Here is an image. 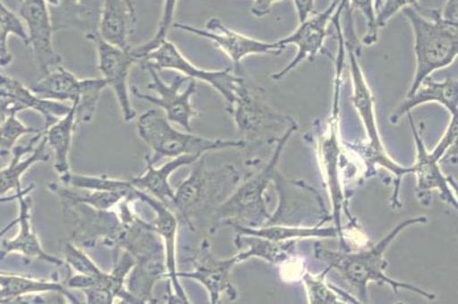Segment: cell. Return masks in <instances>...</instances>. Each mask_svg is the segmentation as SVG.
Masks as SVG:
<instances>
[{
    "instance_id": "c3c4849f",
    "label": "cell",
    "mask_w": 458,
    "mask_h": 304,
    "mask_svg": "<svg viewBox=\"0 0 458 304\" xmlns=\"http://www.w3.org/2000/svg\"><path fill=\"white\" fill-rule=\"evenodd\" d=\"M335 2H341V0H335Z\"/></svg>"
},
{
    "instance_id": "e575fe53",
    "label": "cell",
    "mask_w": 458,
    "mask_h": 304,
    "mask_svg": "<svg viewBox=\"0 0 458 304\" xmlns=\"http://www.w3.org/2000/svg\"><path fill=\"white\" fill-rule=\"evenodd\" d=\"M62 184L72 189L83 190H106L116 191L123 193L128 198L139 201L137 189L131 179L129 181H122V179H114L107 176H89V174H81L70 173L64 177H60Z\"/></svg>"
},
{
    "instance_id": "e0dca14e",
    "label": "cell",
    "mask_w": 458,
    "mask_h": 304,
    "mask_svg": "<svg viewBox=\"0 0 458 304\" xmlns=\"http://www.w3.org/2000/svg\"><path fill=\"white\" fill-rule=\"evenodd\" d=\"M341 2L332 0L327 10L312 14L306 21L300 23L299 27L291 35L277 41L285 48L287 46L294 45L298 48V52L289 64L273 74L274 80H281L291 71L297 69L303 61L310 60L312 62L319 55V53L323 52L325 40L330 35L328 26L332 24L333 16H335Z\"/></svg>"
},
{
    "instance_id": "52a82bcc",
    "label": "cell",
    "mask_w": 458,
    "mask_h": 304,
    "mask_svg": "<svg viewBox=\"0 0 458 304\" xmlns=\"http://www.w3.org/2000/svg\"><path fill=\"white\" fill-rule=\"evenodd\" d=\"M139 135L140 139L152 149V156H145V161L156 165L164 157L182 156H204V154L223 151V149H241L248 146L244 139H209L186 131H179L164 111L148 110L140 116Z\"/></svg>"
},
{
    "instance_id": "4fadbf2b",
    "label": "cell",
    "mask_w": 458,
    "mask_h": 304,
    "mask_svg": "<svg viewBox=\"0 0 458 304\" xmlns=\"http://www.w3.org/2000/svg\"><path fill=\"white\" fill-rule=\"evenodd\" d=\"M95 45L98 52V69L102 78L114 91L120 110L126 122L136 118V110L129 95L128 77L132 66L140 62L134 48L123 49L104 40L99 33L86 37Z\"/></svg>"
},
{
    "instance_id": "7bdbcfd3",
    "label": "cell",
    "mask_w": 458,
    "mask_h": 304,
    "mask_svg": "<svg viewBox=\"0 0 458 304\" xmlns=\"http://www.w3.org/2000/svg\"><path fill=\"white\" fill-rule=\"evenodd\" d=\"M82 291L86 295V303L89 304H112L116 300L112 291L103 287H89Z\"/></svg>"
},
{
    "instance_id": "ba28073f",
    "label": "cell",
    "mask_w": 458,
    "mask_h": 304,
    "mask_svg": "<svg viewBox=\"0 0 458 304\" xmlns=\"http://www.w3.org/2000/svg\"><path fill=\"white\" fill-rule=\"evenodd\" d=\"M227 111L242 139L256 143H276L287 129L298 124L293 116L278 114L266 102L264 90L241 73L234 101Z\"/></svg>"
},
{
    "instance_id": "f6af8a7d",
    "label": "cell",
    "mask_w": 458,
    "mask_h": 304,
    "mask_svg": "<svg viewBox=\"0 0 458 304\" xmlns=\"http://www.w3.org/2000/svg\"><path fill=\"white\" fill-rule=\"evenodd\" d=\"M280 2H283V0H253L251 14L255 18H265L272 12L275 4Z\"/></svg>"
},
{
    "instance_id": "1f68e13d",
    "label": "cell",
    "mask_w": 458,
    "mask_h": 304,
    "mask_svg": "<svg viewBox=\"0 0 458 304\" xmlns=\"http://www.w3.org/2000/svg\"><path fill=\"white\" fill-rule=\"evenodd\" d=\"M77 126L76 106H72L68 114L45 131L46 139L55 157L54 168L60 177L71 173L70 151Z\"/></svg>"
},
{
    "instance_id": "d6986e66",
    "label": "cell",
    "mask_w": 458,
    "mask_h": 304,
    "mask_svg": "<svg viewBox=\"0 0 458 304\" xmlns=\"http://www.w3.org/2000/svg\"><path fill=\"white\" fill-rule=\"evenodd\" d=\"M33 186L28 187L27 190H16L10 198H2V203L7 202V199H13L19 204V215L12 226L18 224L19 231L12 240H4L2 241V260L5 259L11 253H18L27 259H35L56 266L65 265V261L60 259L53 254L45 251L41 245L38 236H37L35 228L32 224V202L29 198Z\"/></svg>"
},
{
    "instance_id": "f1b7e54d",
    "label": "cell",
    "mask_w": 458,
    "mask_h": 304,
    "mask_svg": "<svg viewBox=\"0 0 458 304\" xmlns=\"http://www.w3.org/2000/svg\"><path fill=\"white\" fill-rule=\"evenodd\" d=\"M86 87V79H79L64 65L54 66L48 72L41 74L30 89L40 97L71 106L81 101Z\"/></svg>"
},
{
    "instance_id": "60d3db41",
    "label": "cell",
    "mask_w": 458,
    "mask_h": 304,
    "mask_svg": "<svg viewBox=\"0 0 458 304\" xmlns=\"http://www.w3.org/2000/svg\"><path fill=\"white\" fill-rule=\"evenodd\" d=\"M65 266L69 270H73L76 274H87V276L99 277L106 274L99 268L98 264L91 259L81 247L72 241L64 243Z\"/></svg>"
},
{
    "instance_id": "5b68a950",
    "label": "cell",
    "mask_w": 458,
    "mask_h": 304,
    "mask_svg": "<svg viewBox=\"0 0 458 304\" xmlns=\"http://www.w3.org/2000/svg\"><path fill=\"white\" fill-rule=\"evenodd\" d=\"M414 32L416 70L407 96L415 93L436 71L452 65L458 56V31L439 19L438 10L406 7L402 11Z\"/></svg>"
},
{
    "instance_id": "484cf974",
    "label": "cell",
    "mask_w": 458,
    "mask_h": 304,
    "mask_svg": "<svg viewBox=\"0 0 458 304\" xmlns=\"http://www.w3.org/2000/svg\"><path fill=\"white\" fill-rule=\"evenodd\" d=\"M47 146L45 131L38 133L28 145L15 146L12 151L13 156L10 165L0 173L2 198L6 197L11 190L15 193L16 190L22 189L21 181L31 166L51 160V156L46 152Z\"/></svg>"
},
{
    "instance_id": "5bb4252c",
    "label": "cell",
    "mask_w": 458,
    "mask_h": 304,
    "mask_svg": "<svg viewBox=\"0 0 458 304\" xmlns=\"http://www.w3.org/2000/svg\"><path fill=\"white\" fill-rule=\"evenodd\" d=\"M174 28L201 38L212 41L216 47L222 49L232 61L233 70L241 72V63L245 57L251 55H278L285 47L277 43H266V41L252 38L243 33L233 30L216 18L208 20L206 27H191L189 24L174 23Z\"/></svg>"
},
{
    "instance_id": "9c48e42d",
    "label": "cell",
    "mask_w": 458,
    "mask_h": 304,
    "mask_svg": "<svg viewBox=\"0 0 458 304\" xmlns=\"http://www.w3.org/2000/svg\"><path fill=\"white\" fill-rule=\"evenodd\" d=\"M62 207L71 241L82 248H96L98 245L116 248L124 224L115 207L103 211L82 203L62 204Z\"/></svg>"
},
{
    "instance_id": "ac0fdd59",
    "label": "cell",
    "mask_w": 458,
    "mask_h": 304,
    "mask_svg": "<svg viewBox=\"0 0 458 304\" xmlns=\"http://www.w3.org/2000/svg\"><path fill=\"white\" fill-rule=\"evenodd\" d=\"M139 201L147 204L151 207L156 215L153 226L156 228L157 234L164 241L165 249V266L168 270L169 283L166 285V303H191L187 298L184 287L179 282L177 269V234H178V219L166 203L160 201L152 195L145 193V191L137 189Z\"/></svg>"
},
{
    "instance_id": "8992f818",
    "label": "cell",
    "mask_w": 458,
    "mask_h": 304,
    "mask_svg": "<svg viewBox=\"0 0 458 304\" xmlns=\"http://www.w3.org/2000/svg\"><path fill=\"white\" fill-rule=\"evenodd\" d=\"M195 165L190 176L178 186L173 203L191 232L195 231V220H201L208 215L212 218L241 182V173L234 165L208 169L206 156Z\"/></svg>"
},
{
    "instance_id": "8d00e7d4",
    "label": "cell",
    "mask_w": 458,
    "mask_h": 304,
    "mask_svg": "<svg viewBox=\"0 0 458 304\" xmlns=\"http://www.w3.org/2000/svg\"><path fill=\"white\" fill-rule=\"evenodd\" d=\"M19 114L11 112L2 115V129H0V146H2V156H6L13 151L18 140L29 133H40L46 131L45 128L38 129L28 127L18 118Z\"/></svg>"
},
{
    "instance_id": "ffe728a7",
    "label": "cell",
    "mask_w": 458,
    "mask_h": 304,
    "mask_svg": "<svg viewBox=\"0 0 458 304\" xmlns=\"http://www.w3.org/2000/svg\"><path fill=\"white\" fill-rule=\"evenodd\" d=\"M0 95H2V115L11 112L20 114L22 111L33 110L43 116L45 129L53 126L72 108L71 104L40 97L30 87L24 86L18 79L3 73L0 76Z\"/></svg>"
},
{
    "instance_id": "603a6c76",
    "label": "cell",
    "mask_w": 458,
    "mask_h": 304,
    "mask_svg": "<svg viewBox=\"0 0 458 304\" xmlns=\"http://www.w3.org/2000/svg\"><path fill=\"white\" fill-rule=\"evenodd\" d=\"M104 0H47L54 30H78L85 37L99 33Z\"/></svg>"
},
{
    "instance_id": "836d02e7",
    "label": "cell",
    "mask_w": 458,
    "mask_h": 304,
    "mask_svg": "<svg viewBox=\"0 0 458 304\" xmlns=\"http://www.w3.org/2000/svg\"><path fill=\"white\" fill-rule=\"evenodd\" d=\"M328 272L330 269L327 268L318 274H303L302 282L306 287L308 302L310 304L361 303L360 299L353 298L352 294L345 293L339 287L330 284L327 281Z\"/></svg>"
},
{
    "instance_id": "f35d334b",
    "label": "cell",
    "mask_w": 458,
    "mask_h": 304,
    "mask_svg": "<svg viewBox=\"0 0 458 304\" xmlns=\"http://www.w3.org/2000/svg\"><path fill=\"white\" fill-rule=\"evenodd\" d=\"M348 4H351V10L358 11L364 16L366 30L361 38V44L366 47L376 45L378 40V31H380L377 14L383 5V0H348Z\"/></svg>"
},
{
    "instance_id": "d6a6232c",
    "label": "cell",
    "mask_w": 458,
    "mask_h": 304,
    "mask_svg": "<svg viewBox=\"0 0 458 304\" xmlns=\"http://www.w3.org/2000/svg\"><path fill=\"white\" fill-rule=\"evenodd\" d=\"M48 189L61 199L62 204L82 203L93 207L98 210H114L123 199L129 198L127 195L116 193V191L89 190L76 191L72 187L64 184H49ZM134 201V199H132Z\"/></svg>"
},
{
    "instance_id": "44dd1931",
    "label": "cell",
    "mask_w": 458,
    "mask_h": 304,
    "mask_svg": "<svg viewBox=\"0 0 458 304\" xmlns=\"http://www.w3.org/2000/svg\"><path fill=\"white\" fill-rule=\"evenodd\" d=\"M408 120L413 132L415 145H416V162L413 165V174L416 177V191H418V198L420 203L428 204L431 199L432 190H439L441 198L449 206L455 207L458 211V198H456L454 190L451 189L449 179L445 176L443 170L440 168L438 160L433 157L432 153L428 151L426 143L423 139V132L415 126L413 116L408 114Z\"/></svg>"
},
{
    "instance_id": "74e56055",
    "label": "cell",
    "mask_w": 458,
    "mask_h": 304,
    "mask_svg": "<svg viewBox=\"0 0 458 304\" xmlns=\"http://www.w3.org/2000/svg\"><path fill=\"white\" fill-rule=\"evenodd\" d=\"M107 83L103 78L86 79L85 90L81 95V101L76 106V118L78 126L82 123H89L93 120L96 108H98L99 98Z\"/></svg>"
},
{
    "instance_id": "7402d4cb",
    "label": "cell",
    "mask_w": 458,
    "mask_h": 304,
    "mask_svg": "<svg viewBox=\"0 0 458 304\" xmlns=\"http://www.w3.org/2000/svg\"><path fill=\"white\" fill-rule=\"evenodd\" d=\"M275 182L280 194V206L275 214H272V218L267 224H291V218H298L299 215L306 218L310 209L328 215L318 191L305 182L286 181L280 173L275 178Z\"/></svg>"
},
{
    "instance_id": "4dcf8cb0",
    "label": "cell",
    "mask_w": 458,
    "mask_h": 304,
    "mask_svg": "<svg viewBox=\"0 0 458 304\" xmlns=\"http://www.w3.org/2000/svg\"><path fill=\"white\" fill-rule=\"evenodd\" d=\"M234 243L237 249H242L237 253L240 262L258 258L270 265H282L293 256L297 241H276L255 235L236 234Z\"/></svg>"
},
{
    "instance_id": "6da1fadb",
    "label": "cell",
    "mask_w": 458,
    "mask_h": 304,
    "mask_svg": "<svg viewBox=\"0 0 458 304\" xmlns=\"http://www.w3.org/2000/svg\"><path fill=\"white\" fill-rule=\"evenodd\" d=\"M426 223L427 216L420 215L415 216V218H407L391 229L389 234L383 237L376 245L360 249L358 252H349L344 251V249L343 251H332V249H325L318 243L315 247V257L316 259L327 264V269L336 270L344 278V281L352 286V289L356 291L357 298L360 299L361 303L369 302L368 291L370 283L389 286L394 293H399V290L411 291V293L420 295V297L432 301L436 299V294L424 291L419 286L411 284V283L391 278L386 272V266H388V262L386 260V252L388 251L390 245L408 227Z\"/></svg>"
},
{
    "instance_id": "d590c367",
    "label": "cell",
    "mask_w": 458,
    "mask_h": 304,
    "mask_svg": "<svg viewBox=\"0 0 458 304\" xmlns=\"http://www.w3.org/2000/svg\"><path fill=\"white\" fill-rule=\"evenodd\" d=\"M0 18H2V22H0V64H2V68H6L13 61V56L8 48L10 37H18L29 47V35L26 24L21 16L11 11L3 2L0 4Z\"/></svg>"
},
{
    "instance_id": "ab89813d",
    "label": "cell",
    "mask_w": 458,
    "mask_h": 304,
    "mask_svg": "<svg viewBox=\"0 0 458 304\" xmlns=\"http://www.w3.org/2000/svg\"><path fill=\"white\" fill-rule=\"evenodd\" d=\"M178 5V0H164V10H162V15L157 26V30L153 38L148 41L147 44L140 46V47L134 48L137 57L140 62L148 55L149 52L154 51L157 47L164 43L168 37L170 29L174 27V14H176Z\"/></svg>"
},
{
    "instance_id": "7c38bea8",
    "label": "cell",
    "mask_w": 458,
    "mask_h": 304,
    "mask_svg": "<svg viewBox=\"0 0 458 304\" xmlns=\"http://www.w3.org/2000/svg\"><path fill=\"white\" fill-rule=\"evenodd\" d=\"M340 106L332 107V114L328 120L327 129L318 141V156L322 165L325 181L332 203V222L339 231L343 249L348 251L345 247L343 223L341 215L345 214L353 223V218L349 210L347 195L344 193L343 181H341V144L339 140Z\"/></svg>"
},
{
    "instance_id": "30bf717a",
    "label": "cell",
    "mask_w": 458,
    "mask_h": 304,
    "mask_svg": "<svg viewBox=\"0 0 458 304\" xmlns=\"http://www.w3.org/2000/svg\"><path fill=\"white\" fill-rule=\"evenodd\" d=\"M152 78L148 89L156 91L157 96L141 93L136 86H131V94L141 101H147L160 107L170 122L178 124L185 131L191 132V121L199 114L191 104V97L197 94V80L179 74L170 83L160 77L159 71L148 66L145 68Z\"/></svg>"
},
{
    "instance_id": "d4e9b609",
    "label": "cell",
    "mask_w": 458,
    "mask_h": 304,
    "mask_svg": "<svg viewBox=\"0 0 458 304\" xmlns=\"http://www.w3.org/2000/svg\"><path fill=\"white\" fill-rule=\"evenodd\" d=\"M436 103L444 106L449 114H458V80L447 78L444 81L432 80L431 77L426 79L422 85L415 90L414 94L406 96L390 115V122L397 124L403 115L411 114V110L424 104Z\"/></svg>"
},
{
    "instance_id": "ee69618b",
    "label": "cell",
    "mask_w": 458,
    "mask_h": 304,
    "mask_svg": "<svg viewBox=\"0 0 458 304\" xmlns=\"http://www.w3.org/2000/svg\"><path fill=\"white\" fill-rule=\"evenodd\" d=\"M438 15L445 24L458 31V0H447L443 10H438Z\"/></svg>"
},
{
    "instance_id": "83f0119b",
    "label": "cell",
    "mask_w": 458,
    "mask_h": 304,
    "mask_svg": "<svg viewBox=\"0 0 458 304\" xmlns=\"http://www.w3.org/2000/svg\"><path fill=\"white\" fill-rule=\"evenodd\" d=\"M203 156L195 154V156H182L174 157L165 165L156 168V165L147 162V170L139 177L131 178L132 185L140 190L145 191L152 197L160 199V201L168 203L174 201L176 190L170 185V177L174 172L181 169L182 166L197 164Z\"/></svg>"
},
{
    "instance_id": "3957f363",
    "label": "cell",
    "mask_w": 458,
    "mask_h": 304,
    "mask_svg": "<svg viewBox=\"0 0 458 304\" xmlns=\"http://www.w3.org/2000/svg\"><path fill=\"white\" fill-rule=\"evenodd\" d=\"M298 131V124L287 129L275 143L274 152L268 161L258 173H253L241 182L231 197L216 210L212 219L210 232L228 226L229 224H240L248 227H261L267 224L272 214H269L266 193L278 173L283 151L291 136Z\"/></svg>"
},
{
    "instance_id": "277c9868",
    "label": "cell",
    "mask_w": 458,
    "mask_h": 304,
    "mask_svg": "<svg viewBox=\"0 0 458 304\" xmlns=\"http://www.w3.org/2000/svg\"><path fill=\"white\" fill-rule=\"evenodd\" d=\"M124 224L122 236L115 249L127 251L135 259V266L127 279L129 291L139 303H157L153 290L161 279L168 278L165 266L164 241L152 223L140 216Z\"/></svg>"
},
{
    "instance_id": "4316f807",
    "label": "cell",
    "mask_w": 458,
    "mask_h": 304,
    "mask_svg": "<svg viewBox=\"0 0 458 304\" xmlns=\"http://www.w3.org/2000/svg\"><path fill=\"white\" fill-rule=\"evenodd\" d=\"M137 15L132 0H104L99 36L120 48H131L129 40L134 33Z\"/></svg>"
},
{
    "instance_id": "f546056e",
    "label": "cell",
    "mask_w": 458,
    "mask_h": 304,
    "mask_svg": "<svg viewBox=\"0 0 458 304\" xmlns=\"http://www.w3.org/2000/svg\"><path fill=\"white\" fill-rule=\"evenodd\" d=\"M325 223L303 226V224H266L261 227H248L240 224H229L228 226L234 228L236 234L255 235L264 237L276 241H289L310 239H336L339 237V231L335 226L324 227Z\"/></svg>"
},
{
    "instance_id": "2e32d148",
    "label": "cell",
    "mask_w": 458,
    "mask_h": 304,
    "mask_svg": "<svg viewBox=\"0 0 458 304\" xmlns=\"http://www.w3.org/2000/svg\"><path fill=\"white\" fill-rule=\"evenodd\" d=\"M193 270L187 273H178L179 278L193 279L207 290L209 302L216 304L226 297L229 301L237 298V290L232 282V270L240 264L237 254L228 259H216L211 252L209 241L203 240L195 253Z\"/></svg>"
},
{
    "instance_id": "7dc6e473",
    "label": "cell",
    "mask_w": 458,
    "mask_h": 304,
    "mask_svg": "<svg viewBox=\"0 0 458 304\" xmlns=\"http://www.w3.org/2000/svg\"><path fill=\"white\" fill-rule=\"evenodd\" d=\"M443 160H449V161L453 162V164H457V162H458V148L456 149H454L453 152L447 154V156H445Z\"/></svg>"
},
{
    "instance_id": "bcb514c9",
    "label": "cell",
    "mask_w": 458,
    "mask_h": 304,
    "mask_svg": "<svg viewBox=\"0 0 458 304\" xmlns=\"http://www.w3.org/2000/svg\"><path fill=\"white\" fill-rule=\"evenodd\" d=\"M293 4L297 10L299 23L315 13V0H293Z\"/></svg>"
},
{
    "instance_id": "cb8c5ba5",
    "label": "cell",
    "mask_w": 458,
    "mask_h": 304,
    "mask_svg": "<svg viewBox=\"0 0 458 304\" xmlns=\"http://www.w3.org/2000/svg\"><path fill=\"white\" fill-rule=\"evenodd\" d=\"M65 282L57 277L39 279L24 276V274L2 272L0 274V302L20 303L27 297H39L41 294L55 293L71 303H81L76 295L69 291Z\"/></svg>"
},
{
    "instance_id": "9a60e30c",
    "label": "cell",
    "mask_w": 458,
    "mask_h": 304,
    "mask_svg": "<svg viewBox=\"0 0 458 304\" xmlns=\"http://www.w3.org/2000/svg\"><path fill=\"white\" fill-rule=\"evenodd\" d=\"M18 14L26 24L29 47L41 74L62 64V58L54 49V30L47 0H19Z\"/></svg>"
},
{
    "instance_id": "7a4b0ae2",
    "label": "cell",
    "mask_w": 458,
    "mask_h": 304,
    "mask_svg": "<svg viewBox=\"0 0 458 304\" xmlns=\"http://www.w3.org/2000/svg\"><path fill=\"white\" fill-rule=\"evenodd\" d=\"M356 46L357 44H347L352 81V103L358 115L360 116L361 122H363L369 143L365 145L348 144V146H351L352 151L360 154L368 166L366 177L374 176L377 168L386 169V172L393 174L394 191L390 202L393 204L394 209H397L402 207L399 193H401L403 178L413 173V166H405L395 162L382 143L377 127L376 102H374L372 90L366 81L363 70L358 61Z\"/></svg>"
},
{
    "instance_id": "b9f144b4",
    "label": "cell",
    "mask_w": 458,
    "mask_h": 304,
    "mask_svg": "<svg viewBox=\"0 0 458 304\" xmlns=\"http://www.w3.org/2000/svg\"><path fill=\"white\" fill-rule=\"evenodd\" d=\"M419 6V0H383V5L377 14L378 27L381 29L386 26V23L403 8Z\"/></svg>"
},
{
    "instance_id": "8fae6325",
    "label": "cell",
    "mask_w": 458,
    "mask_h": 304,
    "mask_svg": "<svg viewBox=\"0 0 458 304\" xmlns=\"http://www.w3.org/2000/svg\"><path fill=\"white\" fill-rule=\"evenodd\" d=\"M140 63L143 69L151 66L157 71L173 70L193 80L207 82L223 96L227 104L234 101L241 73H242V71L236 73L233 69L216 71L199 69L191 63L179 51L177 46L168 39L165 40L159 47L149 52Z\"/></svg>"
}]
</instances>
